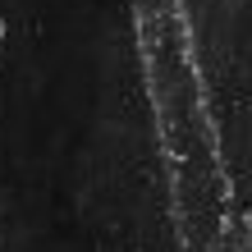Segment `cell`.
<instances>
[{
  "instance_id": "obj_1",
  "label": "cell",
  "mask_w": 252,
  "mask_h": 252,
  "mask_svg": "<svg viewBox=\"0 0 252 252\" xmlns=\"http://www.w3.org/2000/svg\"><path fill=\"white\" fill-rule=\"evenodd\" d=\"M5 37H9V28H5V19H0V51H5Z\"/></svg>"
},
{
  "instance_id": "obj_2",
  "label": "cell",
  "mask_w": 252,
  "mask_h": 252,
  "mask_svg": "<svg viewBox=\"0 0 252 252\" xmlns=\"http://www.w3.org/2000/svg\"><path fill=\"white\" fill-rule=\"evenodd\" d=\"M243 252H252V234H248V239H243Z\"/></svg>"
}]
</instances>
